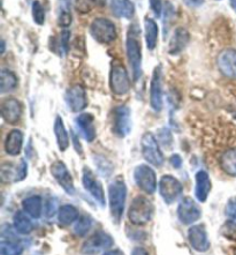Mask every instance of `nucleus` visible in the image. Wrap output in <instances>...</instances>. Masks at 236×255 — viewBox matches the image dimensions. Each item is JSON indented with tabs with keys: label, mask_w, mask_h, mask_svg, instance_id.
<instances>
[{
	"label": "nucleus",
	"mask_w": 236,
	"mask_h": 255,
	"mask_svg": "<svg viewBox=\"0 0 236 255\" xmlns=\"http://www.w3.org/2000/svg\"><path fill=\"white\" fill-rule=\"evenodd\" d=\"M127 57L132 67L133 79L137 81L140 79L142 68V54H141V43H140V28L137 24H132L127 34Z\"/></svg>",
	"instance_id": "1"
},
{
	"label": "nucleus",
	"mask_w": 236,
	"mask_h": 255,
	"mask_svg": "<svg viewBox=\"0 0 236 255\" xmlns=\"http://www.w3.org/2000/svg\"><path fill=\"white\" fill-rule=\"evenodd\" d=\"M127 187L122 179L117 178L108 186V199H110V209L113 220L120 222L122 217L126 205Z\"/></svg>",
	"instance_id": "2"
},
{
	"label": "nucleus",
	"mask_w": 236,
	"mask_h": 255,
	"mask_svg": "<svg viewBox=\"0 0 236 255\" xmlns=\"http://www.w3.org/2000/svg\"><path fill=\"white\" fill-rule=\"evenodd\" d=\"M154 206L144 196H137L129 207L128 217L133 224L143 225L151 220Z\"/></svg>",
	"instance_id": "3"
},
{
	"label": "nucleus",
	"mask_w": 236,
	"mask_h": 255,
	"mask_svg": "<svg viewBox=\"0 0 236 255\" xmlns=\"http://www.w3.org/2000/svg\"><path fill=\"white\" fill-rule=\"evenodd\" d=\"M110 86L112 92L115 95H125L129 92L130 83L128 73L125 66L118 60H114L111 66V75H110Z\"/></svg>",
	"instance_id": "4"
},
{
	"label": "nucleus",
	"mask_w": 236,
	"mask_h": 255,
	"mask_svg": "<svg viewBox=\"0 0 236 255\" xmlns=\"http://www.w3.org/2000/svg\"><path fill=\"white\" fill-rule=\"evenodd\" d=\"M142 155L145 161L156 167H160L164 164V155L159 148L157 140L150 133H145L142 137Z\"/></svg>",
	"instance_id": "5"
},
{
	"label": "nucleus",
	"mask_w": 236,
	"mask_h": 255,
	"mask_svg": "<svg viewBox=\"0 0 236 255\" xmlns=\"http://www.w3.org/2000/svg\"><path fill=\"white\" fill-rule=\"evenodd\" d=\"M90 32L92 37L101 44H110L117 38V30H115L114 24L104 17H98L93 21Z\"/></svg>",
	"instance_id": "6"
},
{
	"label": "nucleus",
	"mask_w": 236,
	"mask_h": 255,
	"mask_svg": "<svg viewBox=\"0 0 236 255\" xmlns=\"http://www.w3.org/2000/svg\"><path fill=\"white\" fill-rule=\"evenodd\" d=\"M113 245V238L104 231H98L83 244L82 252L85 255H96Z\"/></svg>",
	"instance_id": "7"
},
{
	"label": "nucleus",
	"mask_w": 236,
	"mask_h": 255,
	"mask_svg": "<svg viewBox=\"0 0 236 255\" xmlns=\"http://www.w3.org/2000/svg\"><path fill=\"white\" fill-rule=\"evenodd\" d=\"M134 179L136 185L142 191L152 194L157 187V179H156L155 171L148 165H139L134 170Z\"/></svg>",
	"instance_id": "8"
},
{
	"label": "nucleus",
	"mask_w": 236,
	"mask_h": 255,
	"mask_svg": "<svg viewBox=\"0 0 236 255\" xmlns=\"http://www.w3.org/2000/svg\"><path fill=\"white\" fill-rule=\"evenodd\" d=\"M159 191H160V195L164 199V201L170 205L180 198L182 194L183 187L180 181L174 177L164 176L161 178L160 184H159Z\"/></svg>",
	"instance_id": "9"
},
{
	"label": "nucleus",
	"mask_w": 236,
	"mask_h": 255,
	"mask_svg": "<svg viewBox=\"0 0 236 255\" xmlns=\"http://www.w3.org/2000/svg\"><path fill=\"white\" fill-rule=\"evenodd\" d=\"M132 129L130 109L126 105L117 107L113 111V130L120 137H125Z\"/></svg>",
	"instance_id": "10"
},
{
	"label": "nucleus",
	"mask_w": 236,
	"mask_h": 255,
	"mask_svg": "<svg viewBox=\"0 0 236 255\" xmlns=\"http://www.w3.org/2000/svg\"><path fill=\"white\" fill-rule=\"evenodd\" d=\"M150 103L155 111H161L162 109V72L161 66L155 68L151 80L150 88Z\"/></svg>",
	"instance_id": "11"
},
{
	"label": "nucleus",
	"mask_w": 236,
	"mask_h": 255,
	"mask_svg": "<svg viewBox=\"0 0 236 255\" xmlns=\"http://www.w3.org/2000/svg\"><path fill=\"white\" fill-rule=\"evenodd\" d=\"M83 186H84V188L88 191L90 194H91L94 200L99 203L101 207L105 206V202H106V200H105V194H104V189H103V186L100 185L99 181L96 177H94V174L92 173V171H90L89 169H84L83 171Z\"/></svg>",
	"instance_id": "12"
},
{
	"label": "nucleus",
	"mask_w": 236,
	"mask_h": 255,
	"mask_svg": "<svg viewBox=\"0 0 236 255\" xmlns=\"http://www.w3.org/2000/svg\"><path fill=\"white\" fill-rule=\"evenodd\" d=\"M177 215L183 224H191L199 220L201 209L191 198H184L177 208Z\"/></svg>",
	"instance_id": "13"
},
{
	"label": "nucleus",
	"mask_w": 236,
	"mask_h": 255,
	"mask_svg": "<svg viewBox=\"0 0 236 255\" xmlns=\"http://www.w3.org/2000/svg\"><path fill=\"white\" fill-rule=\"evenodd\" d=\"M66 102L72 111L79 112L84 110L88 105V98H86L84 88L79 85L71 87L66 93Z\"/></svg>",
	"instance_id": "14"
},
{
	"label": "nucleus",
	"mask_w": 236,
	"mask_h": 255,
	"mask_svg": "<svg viewBox=\"0 0 236 255\" xmlns=\"http://www.w3.org/2000/svg\"><path fill=\"white\" fill-rule=\"evenodd\" d=\"M51 173H52L54 179L58 181V184H59L68 194H74L75 188L74 184H73L71 173L63 162L53 163L52 166H51Z\"/></svg>",
	"instance_id": "15"
},
{
	"label": "nucleus",
	"mask_w": 236,
	"mask_h": 255,
	"mask_svg": "<svg viewBox=\"0 0 236 255\" xmlns=\"http://www.w3.org/2000/svg\"><path fill=\"white\" fill-rule=\"evenodd\" d=\"M218 66L220 72L230 79H236V51L226 49L218 56Z\"/></svg>",
	"instance_id": "16"
},
{
	"label": "nucleus",
	"mask_w": 236,
	"mask_h": 255,
	"mask_svg": "<svg viewBox=\"0 0 236 255\" xmlns=\"http://www.w3.org/2000/svg\"><path fill=\"white\" fill-rule=\"evenodd\" d=\"M188 238L192 249L197 252H205L210 249L208 233H206L205 228L203 225H194L189 229Z\"/></svg>",
	"instance_id": "17"
},
{
	"label": "nucleus",
	"mask_w": 236,
	"mask_h": 255,
	"mask_svg": "<svg viewBox=\"0 0 236 255\" xmlns=\"http://www.w3.org/2000/svg\"><path fill=\"white\" fill-rule=\"evenodd\" d=\"M2 118L9 124H16L22 115V107L21 103L15 98L6 100L1 105Z\"/></svg>",
	"instance_id": "18"
},
{
	"label": "nucleus",
	"mask_w": 236,
	"mask_h": 255,
	"mask_svg": "<svg viewBox=\"0 0 236 255\" xmlns=\"http://www.w3.org/2000/svg\"><path fill=\"white\" fill-rule=\"evenodd\" d=\"M212 185L210 180L209 174L205 171H198L196 174V186H195V195L198 201L205 202L206 199L211 191Z\"/></svg>",
	"instance_id": "19"
},
{
	"label": "nucleus",
	"mask_w": 236,
	"mask_h": 255,
	"mask_svg": "<svg viewBox=\"0 0 236 255\" xmlns=\"http://www.w3.org/2000/svg\"><path fill=\"white\" fill-rule=\"evenodd\" d=\"M79 132L88 142H92L96 137V129L93 125V116L91 114H82L75 119Z\"/></svg>",
	"instance_id": "20"
},
{
	"label": "nucleus",
	"mask_w": 236,
	"mask_h": 255,
	"mask_svg": "<svg viewBox=\"0 0 236 255\" xmlns=\"http://www.w3.org/2000/svg\"><path fill=\"white\" fill-rule=\"evenodd\" d=\"M111 10L117 17L132 19L135 13V7L130 0H112Z\"/></svg>",
	"instance_id": "21"
},
{
	"label": "nucleus",
	"mask_w": 236,
	"mask_h": 255,
	"mask_svg": "<svg viewBox=\"0 0 236 255\" xmlns=\"http://www.w3.org/2000/svg\"><path fill=\"white\" fill-rule=\"evenodd\" d=\"M189 32L184 28H179L176 29L175 34L173 35L172 39L169 42V53L172 54H177L180 53L181 51L184 50V47L187 46L189 43Z\"/></svg>",
	"instance_id": "22"
},
{
	"label": "nucleus",
	"mask_w": 236,
	"mask_h": 255,
	"mask_svg": "<svg viewBox=\"0 0 236 255\" xmlns=\"http://www.w3.org/2000/svg\"><path fill=\"white\" fill-rule=\"evenodd\" d=\"M23 134L20 130H12L5 142V150L10 156L19 155L22 150Z\"/></svg>",
	"instance_id": "23"
},
{
	"label": "nucleus",
	"mask_w": 236,
	"mask_h": 255,
	"mask_svg": "<svg viewBox=\"0 0 236 255\" xmlns=\"http://www.w3.org/2000/svg\"><path fill=\"white\" fill-rule=\"evenodd\" d=\"M220 167L228 176L236 177V149H230L221 155Z\"/></svg>",
	"instance_id": "24"
},
{
	"label": "nucleus",
	"mask_w": 236,
	"mask_h": 255,
	"mask_svg": "<svg viewBox=\"0 0 236 255\" xmlns=\"http://www.w3.org/2000/svg\"><path fill=\"white\" fill-rule=\"evenodd\" d=\"M54 135H56L58 147L61 151H65L68 148V134L66 132V128H65V125L63 123V119L60 118V116L56 117V120H54Z\"/></svg>",
	"instance_id": "25"
},
{
	"label": "nucleus",
	"mask_w": 236,
	"mask_h": 255,
	"mask_svg": "<svg viewBox=\"0 0 236 255\" xmlns=\"http://www.w3.org/2000/svg\"><path fill=\"white\" fill-rule=\"evenodd\" d=\"M144 27H145V42H147V46L149 50H154L156 45H157L158 39V25L152 19L144 20Z\"/></svg>",
	"instance_id": "26"
},
{
	"label": "nucleus",
	"mask_w": 236,
	"mask_h": 255,
	"mask_svg": "<svg viewBox=\"0 0 236 255\" xmlns=\"http://www.w3.org/2000/svg\"><path fill=\"white\" fill-rule=\"evenodd\" d=\"M14 227H15V230L21 233V235H28L34 229V224H32L30 218L27 216V213L17 211L14 215Z\"/></svg>",
	"instance_id": "27"
},
{
	"label": "nucleus",
	"mask_w": 236,
	"mask_h": 255,
	"mask_svg": "<svg viewBox=\"0 0 236 255\" xmlns=\"http://www.w3.org/2000/svg\"><path fill=\"white\" fill-rule=\"evenodd\" d=\"M23 209L25 213H27L29 216L34 217V218H38L42 214V209H43V203H42V199L39 196H30V198L25 199L23 203Z\"/></svg>",
	"instance_id": "28"
},
{
	"label": "nucleus",
	"mask_w": 236,
	"mask_h": 255,
	"mask_svg": "<svg viewBox=\"0 0 236 255\" xmlns=\"http://www.w3.org/2000/svg\"><path fill=\"white\" fill-rule=\"evenodd\" d=\"M79 218V211L75 207H73L71 205H66L63 206L59 209V214H58V221L61 225H70L72 223L76 222V220Z\"/></svg>",
	"instance_id": "29"
},
{
	"label": "nucleus",
	"mask_w": 236,
	"mask_h": 255,
	"mask_svg": "<svg viewBox=\"0 0 236 255\" xmlns=\"http://www.w3.org/2000/svg\"><path fill=\"white\" fill-rule=\"evenodd\" d=\"M17 86V78L13 72L2 70L0 74V92L1 94L12 92Z\"/></svg>",
	"instance_id": "30"
},
{
	"label": "nucleus",
	"mask_w": 236,
	"mask_h": 255,
	"mask_svg": "<svg viewBox=\"0 0 236 255\" xmlns=\"http://www.w3.org/2000/svg\"><path fill=\"white\" fill-rule=\"evenodd\" d=\"M92 225V218L89 215H82L76 220L74 224V233L79 237L86 235V232L90 230Z\"/></svg>",
	"instance_id": "31"
},
{
	"label": "nucleus",
	"mask_w": 236,
	"mask_h": 255,
	"mask_svg": "<svg viewBox=\"0 0 236 255\" xmlns=\"http://www.w3.org/2000/svg\"><path fill=\"white\" fill-rule=\"evenodd\" d=\"M23 252V247L16 242H1V254L2 255H21Z\"/></svg>",
	"instance_id": "32"
},
{
	"label": "nucleus",
	"mask_w": 236,
	"mask_h": 255,
	"mask_svg": "<svg viewBox=\"0 0 236 255\" xmlns=\"http://www.w3.org/2000/svg\"><path fill=\"white\" fill-rule=\"evenodd\" d=\"M96 0H74V8L81 14H86L93 9Z\"/></svg>",
	"instance_id": "33"
},
{
	"label": "nucleus",
	"mask_w": 236,
	"mask_h": 255,
	"mask_svg": "<svg viewBox=\"0 0 236 255\" xmlns=\"http://www.w3.org/2000/svg\"><path fill=\"white\" fill-rule=\"evenodd\" d=\"M72 22V15L70 13V9H68V5L66 2L64 5L60 6V12H59V17H58V23L61 27H68Z\"/></svg>",
	"instance_id": "34"
},
{
	"label": "nucleus",
	"mask_w": 236,
	"mask_h": 255,
	"mask_svg": "<svg viewBox=\"0 0 236 255\" xmlns=\"http://www.w3.org/2000/svg\"><path fill=\"white\" fill-rule=\"evenodd\" d=\"M32 16H34V21L37 24H43L45 20V12L43 6L39 1L32 2Z\"/></svg>",
	"instance_id": "35"
},
{
	"label": "nucleus",
	"mask_w": 236,
	"mask_h": 255,
	"mask_svg": "<svg viewBox=\"0 0 236 255\" xmlns=\"http://www.w3.org/2000/svg\"><path fill=\"white\" fill-rule=\"evenodd\" d=\"M224 236H226L227 238L232 240H236V222L228 221L223 228Z\"/></svg>",
	"instance_id": "36"
},
{
	"label": "nucleus",
	"mask_w": 236,
	"mask_h": 255,
	"mask_svg": "<svg viewBox=\"0 0 236 255\" xmlns=\"http://www.w3.org/2000/svg\"><path fill=\"white\" fill-rule=\"evenodd\" d=\"M226 215L228 220L236 222V198L231 199L226 206Z\"/></svg>",
	"instance_id": "37"
},
{
	"label": "nucleus",
	"mask_w": 236,
	"mask_h": 255,
	"mask_svg": "<svg viewBox=\"0 0 236 255\" xmlns=\"http://www.w3.org/2000/svg\"><path fill=\"white\" fill-rule=\"evenodd\" d=\"M149 2H150V8L152 13L157 17H160L162 9V0H149Z\"/></svg>",
	"instance_id": "38"
},
{
	"label": "nucleus",
	"mask_w": 236,
	"mask_h": 255,
	"mask_svg": "<svg viewBox=\"0 0 236 255\" xmlns=\"http://www.w3.org/2000/svg\"><path fill=\"white\" fill-rule=\"evenodd\" d=\"M159 139H160V141L162 142V144L167 145V147L170 148V147H169L170 144L168 143V142H167V140L173 141V139H172V134H170V132H169L168 129H166V128L161 129L160 132H159Z\"/></svg>",
	"instance_id": "39"
},
{
	"label": "nucleus",
	"mask_w": 236,
	"mask_h": 255,
	"mask_svg": "<svg viewBox=\"0 0 236 255\" xmlns=\"http://www.w3.org/2000/svg\"><path fill=\"white\" fill-rule=\"evenodd\" d=\"M57 210V201L54 199H50L49 202L46 205V216L51 217L56 214Z\"/></svg>",
	"instance_id": "40"
},
{
	"label": "nucleus",
	"mask_w": 236,
	"mask_h": 255,
	"mask_svg": "<svg viewBox=\"0 0 236 255\" xmlns=\"http://www.w3.org/2000/svg\"><path fill=\"white\" fill-rule=\"evenodd\" d=\"M204 1L205 0H183V2L186 3L188 7H191V8H196V7L202 6Z\"/></svg>",
	"instance_id": "41"
},
{
	"label": "nucleus",
	"mask_w": 236,
	"mask_h": 255,
	"mask_svg": "<svg viewBox=\"0 0 236 255\" xmlns=\"http://www.w3.org/2000/svg\"><path fill=\"white\" fill-rule=\"evenodd\" d=\"M170 164H172L175 169H180L181 165H182V158H181L179 155H173L172 157H170Z\"/></svg>",
	"instance_id": "42"
},
{
	"label": "nucleus",
	"mask_w": 236,
	"mask_h": 255,
	"mask_svg": "<svg viewBox=\"0 0 236 255\" xmlns=\"http://www.w3.org/2000/svg\"><path fill=\"white\" fill-rule=\"evenodd\" d=\"M132 255H149L147 251L144 249H142V247H136V249L133 250Z\"/></svg>",
	"instance_id": "43"
},
{
	"label": "nucleus",
	"mask_w": 236,
	"mask_h": 255,
	"mask_svg": "<svg viewBox=\"0 0 236 255\" xmlns=\"http://www.w3.org/2000/svg\"><path fill=\"white\" fill-rule=\"evenodd\" d=\"M103 255H125V254H123L120 250H111V251H107V252H105Z\"/></svg>",
	"instance_id": "44"
},
{
	"label": "nucleus",
	"mask_w": 236,
	"mask_h": 255,
	"mask_svg": "<svg viewBox=\"0 0 236 255\" xmlns=\"http://www.w3.org/2000/svg\"><path fill=\"white\" fill-rule=\"evenodd\" d=\"M230 3H231L232 8H233L234 10H236V0H230Z\"/></svg>",
	"instance_id": "45"
}]
</instances>
